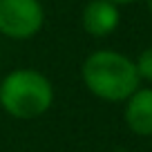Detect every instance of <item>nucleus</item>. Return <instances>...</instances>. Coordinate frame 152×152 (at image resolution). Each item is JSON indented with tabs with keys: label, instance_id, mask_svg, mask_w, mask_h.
<instances>
[{
	"label": "nucleus",
	"instance_id": "f257e3e1",
	"mask_svg": "<svg viewBox=\"0 0 152 152\" xmlns=\"http://www.w3.org/2000/svg\"><path fill=\"white\" fill-rule=\"evenodd\" d=\"M83 83L103 101H128L139 90L137 65L119 52L101 49L83 63Z\"/></svg>",
	"mask_w": 152,
	"mask_h": 152
},
{
	"label": "nucleus",
	"instance_id": "f03ea898",
	"mask_svg": "<svg viewBox=\"0 0 152 152\" xmlns=\"http://www.w3.org/2000/svg\"><path fill=\"white\" fill-rule=\"evenodd\" d=\"M52 101V83L36 69H14L0 83V105L14 119H36L49 110Z\"/></svg>",
	"mask_w": 152,
	"mask_h": 152
},
{
	"label": "nucleus",
	"instance_id": "7ed1b4c3",
	"mask_svg": "<svg viewBox=\"0 0 152 152\" xmlns=\"http://www.w3.org/2000/svg\"><path fill=\"white\" fill-rule=\"evenodd\" d=\"M45 11L38 0H0V34L25 40L40 31Z\"/></svg>",
	"mask_w": 152,
	"mask_h": 152
},
{
	"label": "nucleus",
	"instance_id": "20e7f679",
	"mask_svg": "<svg viewBox=\"0 0 152 152\" xmlns=\"http://www.w3.org/2000/svg\"><path fill=\"white\" fill-rule=\"evenodd\" d=\"M119 25V9L110 0H92L83 9V27L92 36H107Z\"/></svg>",
	"mask_w": 152,
	"mask_h": 152
},
{
	"label": "nucleus",
	"instance_id": "39448f33",
	"mask_svg": "<svg viewBox=\"0 0 152 152\" xmlns=\"http://www.w3.org/2000/svg\"><path fill=\"white\" fill-rule=\"evenodd\" d=\"M125 123L139 137H152V90H137L125 105Z\"/></svg>",
	"mask_w": 152,
	"mask_h": 152
},
{
	"label": "nucleus",
	"instance_id": "423d86ee",
	"mask_svg": "<svg viewBox=\"0 0 152 152\" xmlns=\"http://www.w3.org/2000/svg\"><path fill=\"white\" fill-rule=\"evenodd\" d=\"M137 65V74L139 78H145V81H152V47L143 49L139 61L134 63Z\"/></svg>",
	"mask_w": 152,
	"mask_h": 152
},
{
	"label": "nucleus",
	"instance_id": "0eeeda50",
	"mask_svg": "<svg viewBox=\"0 0 152 152\" xmlns=\"http://www.w3.org/2000/svg\"><path fill=\"white\" fill-rule=\"evenodd\" d=\"M110 2H114V5H128V2H134V0H110Z\"/></svg>",
	"mask_w": 152,
	"mask_h": 152
},
{
	"label": "nucleus",
	"instance_id": "6e6552de",
	"mask_svg": "<svg viewBox=\"0 0 152 152\" xmlns=\"http://www.w3.org/2000/svg\"><path fill=\"white\" fill-rule=\"evenodd\" d=\"M148 9H150V14H152V0H148Z\"/></svg>",
	"mask_w": 152,
	"mask_h": 152
}]
</instances>
